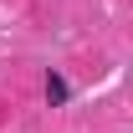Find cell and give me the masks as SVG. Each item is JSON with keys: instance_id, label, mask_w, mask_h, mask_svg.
I'll list each match as a JSON object with an SVG mask.
<instances>
[{"instance_id": "obj_1", "label": "cell", "mask_w": 133, "mask_h": 133, "mask_svg": "<svg viewBox=\"0 0 133 133\" xmlns=\"http://www.w3.org/2000/svg\"><path fill=\"white\" fill-rule=\"evenodd\" d=\"M46 102L51 108H66L72 102V82H66L62 72H46Z\"/></svg>"}]
</instances>
